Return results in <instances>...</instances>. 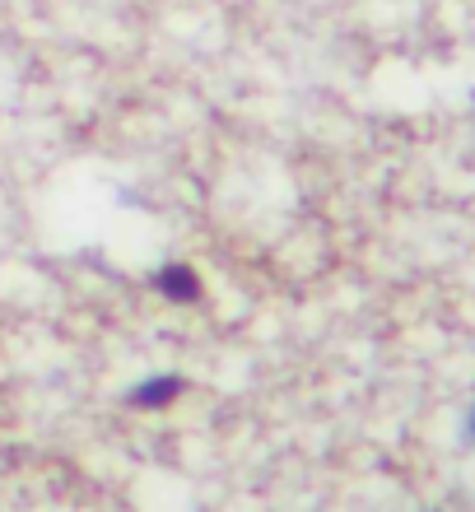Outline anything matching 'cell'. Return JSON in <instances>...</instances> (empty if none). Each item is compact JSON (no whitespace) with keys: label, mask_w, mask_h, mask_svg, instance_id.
Wrapping results in <instances>:
<instances>
[{"label":"cell","mask_w":475,"mask_h":512,"mask_svg":"<svg viewBox=\"0 0 475 512\" xmlns=\"http://www.w3.org/2000/svg\"><path fill=\"white\" fill-rule=\"evenodd\" d=\"M154 289H159L163 298H173V303H191V298L201 294V275L191 266H182V261H168V266L154 275Z\"/></svg>","instance_id":"cell-2"},{"label":"cell","mask_w":475,"mask_h":512,"mask_svg":"<svg viewBox=\"0 0 475 512\" xmlns=\"http://www.w3.org/2000/svg\"><path fill=\"white\" fill-rule=\"evenodd\" d=\"M466 443L475 447V401H471V410H466Z\"/></svg>","instance_id":"cell-3"},{"label":"cell","mask_w":475,"mask_h":512,"mask_svg":"<svg viewBox=\"0 0 475 512\" xmlns=\"http://www.w3.org/2000/svg\"><path fill=\"white\" fill-rule=\"evenodd\" d=\"M182 391H187V378H177V373H154V378L136 382V387L126 391V401L136 405V410H163V405H173Z\"/></svg>","instance_id":"cell-1"}]
</instances>
